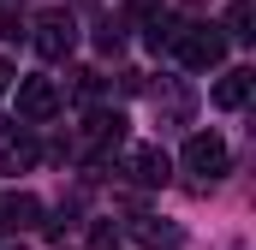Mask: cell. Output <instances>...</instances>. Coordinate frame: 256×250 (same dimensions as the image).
<instances>
[{
	"instance_id": "obj_1",
	"label": "cell",
	"mask_w": 256,
	"mask_h": 250,
	"mask_svg": "<svg viewBox=\"0 0 256 250\" xmlns=\"http://www.w3.org/2000/svg\"><path fill=\"white\" fill-rule=\"evenodd\" d=\"M173 54L191 66V72H214V66L226 60V36H220V24H185L173 36Z\"/></svg>"
},
{
	"instance_id": "obj_2",
	"label": "cell",
	"mask_w": 256,
	"mask_h": 250,
	"mask_svg": "<svg viewBox=\"0 0 256 250\" xmlns=\"http://www.w3.org/2000/svg\"><path fill=\"white\" fill-rule=\"evenodd\" d=\"M226 143L214 137V131H191L185 137V173H196V179H220L226 173Z\"/></svg>"
},
{
	"instance_id": "obj_3",
	"label": "cell",
	"mask_w": 256,
	"mask_h": 250,
	"mask_svg": "<svg viewBox=\"0 0 256 250\" xmlns=\"http://www.w3.org/2000/svg\"><path fill=\"white\" fill-rule=\"evenodd\" d=\"M30 42H36V54H42V60H66V54L78 48V24H72V12H42Z\"/></svg>"
},
{
	"instance_id": "obj_4",
	"label": "cell",
	"mask_w": 256,
	"mask_h": 250,
	"mask_svg": "<svg viewBox=\"0 0 256 250\" xmlns=\"http://www.w3.org/2000/svg\"><path fill=\"white\" fill-rule=\"evenodd\" d=\"M18 114L24 120H54L60 114V84L54 78H24L18 84Z\"/></svg>"
},
{
	"instance_id": "obj_5",
	"label": "cell",
	"mask_w": 256,
	"mask_h": 250,
	"mask_svg": "<svg viewBox=\"0 0 256 250\" xmlns=\"http://www.w3.org/2000/svg\"><path fill=\"white\" fill-rule=\"evenodd\" d=\"M36 167V137L24 125H0V173H24Z\"/></svg>"
},
{
	"instance_id": "obj_6",
	"label": "cell",
	"mask_w": 256,
	"mask_h": 250,
	"mask_svg": "<svg viewBox=\"0 0 256 250\" xmlns=\"http://www.w3.org/2000/svg\"><path fill=\"white\" fill-rule=\"evenodd\" d=\"M126 173L137 185H167V155H161L155 143H131L126 149Z\"/></svg>"
},
{
	"instance_id": "obj_7",
	"label": "cell",
	"mask_w": 256,
	"mask_h": 250,
	"mask_svg": "<svg viewBox=\"0 0 256 250\" xmlns=\"http://www.w3.org/2000/svg\"><path fill=\"white\" fill-rule=\"evenodd\" d=\"M84 137H90V149L96 155H114V149H126V114H90V125H84Z\"/></svg>"
},
{
	"instance_id": "obj_8",
	"label": "cell",
	"mask_w": 256,
	"mask_h": 250,
	"mask_svg": "<svg viewBox=\"0 0 256 250\" xmlns=\"http://www.w3.org/2000/svg\"><path fill=\"white\" fill-rule=\"evenodd\" d=\"M36 214H42V202H36L30 190H12V196H0V226H6V232H24V226H36Z\"/></svg>"
},
{
	"instance_id": "obj_9",
	"label": "cell",
	"mask_w": 256,
	"mask_h": 250,
	"mask_svg": "<svg viewBox=\"0 0 256 250\" xmlns=\"http://www.w3.org/2000/svg\"><path fill=\"white\" fill-rule=\"evenodd\" d=\"M250 90H256V72L238 66V72H226V78L214 84V108H226V114H232V108H244V102H250Z\"/></svg>"
},
{
	"instance_id": "obj_10",
	"label": "cell",
	"mask_w": 256,
	"mask_h": 250,
	"mask_svg": "<svg viewBox=\"0 0 256 250\" xmlns=\"http://www.w3.org/2000/svg\"><path fill=\"white\" fill-rule=\"evenodd\" d=\"M226 42H250L256 30H250V0H232V12H226V30H220Z\"/></svg>"
},
{
	"instance_id": "obj_11",
	"label": "cell",
	"mask_w": 256,
	"mask_h": 250,
	"mask_svg": "<svg viewBox=\"0 0 256 250\" xmlns=\"http://www.w3.org/2000/svg\"><path fill=\"white\" fill-rule=\"evenodd\" d=\"M161 6H167V0H131V12H137V18H155V24H161Z\"/></svg>"
},
{
	"instance_id": "obj_12",
	"label": "cell",
	"mask_w": 256,
	"mask_h": 250,
	"mask_svg": "<svg viewBox=\"0 0 256 250\" xmlns=\"http://www.w3.org/2000/svg\"><path fill=\"white\" fill-rule=\"evenodd\" d=\"M6 90H12V66L0 60V96H6Z\"/></svg>"
},
{
	"instance_id": "obj_13",
	"label": "cell",
	"mask_w": 256,
	"mask_h": 250,
	"mask_svg": "<svg viewBox=\"0 0 256 250\" xmlns=\"http://www.w3.org/2000/svg\"><path fill=\"white\" fill-rule=\"evenodd\" d=\"M0 250H24V244H18V238H0Z\"/></svg>"
}]
</instances>
